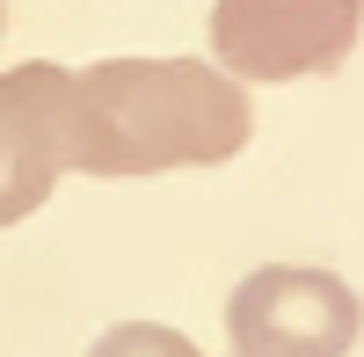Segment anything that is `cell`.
Here are the masks:
<instances>
[{
	"mask_svg": "<svg viewBox=\"0 0 364 357\" xmlns=\"http://www.w3.org/2000/svg\"><path fill=\"white\" fill-rule=\"evenodd\" d=\"M87 357H204V350L182 329H168V321H117V329L95 336Z\"/></svg>",
	"mask_w": 364,
	"mask_h": 357,
	"instance_id": "5b68a950",
	"label": "cell"
},
{
	"mask_svg": "<svg viewBox=\"0 0 364 357\" xmlns=\"http://www.w3.org/2000/svg\"><path fill=\"white\" fill-rule=\"evenodd\" d=\"M73 168V73L51 58L0 73V226L29 219Z\"/></svg>",
	"mask_w": 364,
	"mask_h": 357,
	"instance_id": "277c9868",
	"label": "cell"
},
{
	"mask_svg": "<svg viewBox=\"0 0 364 357\" xmlns=\"http://www.w3.org/2000/svg\"><path fill=\"white\" fill-rule=\"evenodd\" d=\"M0 29H8V8H0Z\"/></svg>",
	"mask_w": 364,
	"mask_h": 357,
	"instance_id": "8992f818",
	"label": "cell"
},
{
	"mask_svg": "<svg viewBox=\"0 0 364 357\" xmlns=\"http://www.w3.org/2000/svg\"><path fill=\"white\" fill-rule=\"evenodd\" d=\"M226 336L240 357H350L364 336V299L336 270L262 262L233 284Z\"/></svg>",
	"mask_w": 364,
	"mask_h": 357,
	"instance_id": "3957f363",
	"label": "cell"
},
{
	"mask_svg": "<svg viewBox=\"0 0 364 357\" xmlns=\"http://www.w3.org/2000/svg\"><path fill=\"white\" fill-rule=\"evenodd\" d=\"M364 37V0H211V58L240 87L343 73Z\"/></svg>",
	"mask_w": 364,
	"mask_h": 357,
	"instance_id": "7a4b0ae2",
	"label": "cell"
},
{
	"mask_svg": "<svg viewBox=\"0 0 364 357\" xmlns=\"http://www.w3.org/2000/svg\"><path fill=\"white\" fill-rule=\"evenodd\" d=\"M255 132V102L211 58H95L73 73V168L102 183L219 168Z\"/></svg>",
	"mask_w": 364,
	"mask_h": 357,
	"instance_id": "6da1fadb",
	"label": "cell"
}]
</instances>
